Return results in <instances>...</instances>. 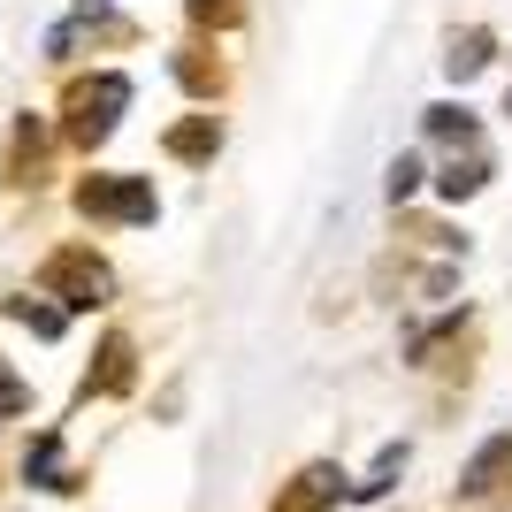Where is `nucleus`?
<instances>
[{
    "label": "nucleus",
    "instance_id": "nucleus-1",
    "mask_svg": "<svg viewBox=\"0 0 512 512\" xmlns=\"http://www.w3.org/2000/svg\"><path fill=\"white\" fill-rule=\"evenodd\" d=\"M77 207L107 214V222H153V184L146 176H92V184H77Z\"/></svg>",
    "mask_w": 512,
    "mask_h": 512
},
{
    "label": "nucleus",
    "instance_id": "nucleus-2",
    "mask_svg": "<svg viewBox=\"0 0 512 512\" xmlns=\"http://www.w3.org/2000/svg\"><path fill=\"white\" fill-rule=\"evenodd\" d=\"M115 107H130V77H115V69H107V77H92V85L69 92V130L92 146V138H107V130H115Z\"/></svg>",
    "mask_w": 512,
    "mask_h": 512
},
{
    "label": "nucleus",
    "instance_id": "nucleus-3",
    "mask_svg": "<svg viewBox=\"0 0 512 512\" xmlns=\"http://www.w3.org/2000/svg\"><path fill=\"white\" fill-rule=\"evenodd\" d=\"M46 291H62V306H100V299H107V268H100L92 253H54Z\"/></svg>",
    "mask_w": 512,
    "mask_h": 512
},
{
    "label": "nucleus",
    "instance_id": "nucleus-4",
    "mask_svg": "<svg viewBox=\"0 0 512 512\" xmlns=\"http://www.w3.org/2000/svg\"><path fill=\"white\" fill-rule=\"evenodd\" d=\"M23 482H39V490H77L62 467V436L46 428V436H31V451H23Z\"/></svg>",
    "mask_w": 512,
    "mask_h": 512
},
{
    "label": "nucleus",
    "instance_id": "nucleus-5",
    "mask_svg": "<svg viewBox=\"0 0 512 512\" xmlns=\"http://www.w3.org/2000/svg\"><path fill=\"white\" fill-rule=\"evenodd\" d=\"M482 62H490V31H459V39H451V54H444L451 77H474Z\"/></svg>",
    "mask_w": 512,
    "mask_h": 512
},
{
    "label": "nucleus",
    "instance_id": "nucleus-6",
    "mask_svg": "<svg viewBox=\"0 0 512 512\" xmlns=\"http://www.w3.org/2000/svg\"><path fill=\"white\" fill-rule=\"evenodd\" d=\"M512 467V444H490L482 459H474V474H467V497H490L497 490V474Z\"/></svg>",
    "mask_w": 512,
    "mask_h": 512
},
{
    "label": "nucleus",
    "instance_id": "nucleus-7",
    "mask_svg": "<svg viewBox=\"0 0 512 512\" xmlns=\"http://www.w3.org/2000/svg\"><path fill=\"white\" fill-rule=\"evenodd\" d=\"M214 138H222V130H214V115H199V123H184V130H176L169 146L184 153V161H199V153H214Z\"/></svg>",
    "mask_w": 512,
    "mask_h": 512
},
{
    "label": "nucleus",
    "instance_id": "nucleus-8",
    "mask_svg": "<svg viewBox=\"0 0 512 512\" xmlns=\"http://www.w3.org/2000/svg\"><path fill=\"white\" fill-rule=\"evenodd\" d=\"M8 314H16V321H31V329H39V337H62V314H54V306H31V299H8Z\"/></svg>",
    "mask_w": 512,
    "mask_h": 512
},
{
    "label": "nucleus",
    "instance_id": "nucleus-9",
    "mask_svg": "<svg viewBox=\"0 0 512 512\" xmlns=\"http://www.w3.org/2000/svg\"><path fill=\"white\" fill-rule=\"evenodd\" d=\"M428 130H436V138H474L467 107H428Z\"/></svg>",
    "mask_w": 512,
    "mask_h": 512
},
{
    "label": "nucleus",
    "instance_id": "nucleus-10",
    "mask_svg": "<svg viewBox=\"0 0 512 512\" xmlns=\"http://www.w3.org/2000/svg\"><path fill=\"white\" fill-rule=\"evenodd\" d=\"M482 176H490V169H482V161H467V169H459V161H451V169H444V192L459 199V192H474V184H482Z\"/></svg>",
    "mask_w": 512,
    "mask_h": 512
},
{
    "label": "nucleus",
    "instance_id": "nucleus-11",
    "mask_svg": "<svg viewBox=\"0 0 512 512\" xmlns=\"http://www.w3.org/2000/svg\"><path fill=\"white\" fill-rule=\"evenodd\" d=\"M337 482H344V474H337V467H314V474H306V490H299V497H306V505H321V497L337 490Z\"/></svg>",
    "mask_w": 512,
    "mask_h": 512
},
{
    "label": "nucleus",
    "instance_id": "nucleus-12",
    "mask_svg": "<svg viewBox=\"0 0 512 512\" xmlns=\"http://www.w3.org/2000/svg\"><path fill=\"white\" fill-rule=\"evenodd\" d=\"M23 406H31V390H23L16 375H8V367H0V413H23Z\"/></svg>",
    "mask_w": 512,
    "mask_h": 512
},
{
    "label": "nucleus",
    "instance_id": "nucleus-13",
    "mask_svg": "<svg viewBox=\"0 0 512 512\" xmlns=\"http://www.w3.org/2000/svg\"><path fill=\"white\" fill-rule=\"evenodd\" d=\"M413 184H421V161H413V153H406V161H398V169H390V199H406Z\"/></svg>",
    "mask_w": 512,
    "mask_h": 512
}]
</instances>
